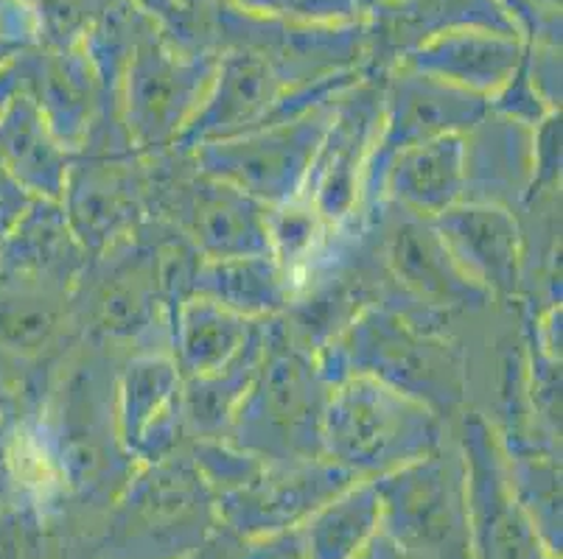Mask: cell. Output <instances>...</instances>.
Segmentation results:
<instances>
[{
  "label": "cell",
  "mask_w": 563,
  "mask_h": 559,
  "mask_svg": "<svg viewBox=\"0 0 563 559\" xmlns=\"http://www.w3.org/2000/svg\"><path fill=\"white\" fill-rule=\"evenodd\" d=\"M536 179V130L485 112L463 132V202L496 204L519 213Z\"/></svg>",
  "instance_id": "cell-17"
},
{
  "label": "cell",
  "mask_w": 563,
  "mask_h": 559,
  "mask_svg": "<svg viewBox=\"0 0 563 559\" xmlns=\"http://www.w3.org/2000/svg\"><path fill=\"white\" fill-rule=\"evenodd\" d=\"M59 204L87 255L104 253L150 222L146 157L137 152L74 154Z\"/></svg>",
  "instance_id": "cell-12"
},
{
  "label": "cell",
  "mask_w": 563,
  "mask_h": 559,
  "mask_svg": "<svg viewBox=\"0 0 563 559\" xmlns=\"http://www.w3.org/2000/svg\"><path fill=\"white\" fill-rule=\"evenodd\" d=\"M40 45L37 18L23 0H0V68L12 56Z\"/></svg>",
  "instance_id": "cell-28"
},
{
  "label": "cell",
  "mask_w": 563,
  "mask_h": 559,
  "mask_svg": "<svg viewBox=\"0 0 563 559\" xmlns=\"http://www.w3.org/2000/svg\"><path fill=\"white\" fill-rule=\"evenodd\" d=\"M331 383L314 353L286 333L284 322L266 320V347L258 372L228 425L230 445L264 465H303L322 456V420Z\"/></svg>",
  "instance_id": "cell-3"
},
{
  "label": "cell",
  "mask_w": 563,
  "mask_h": 559,
  "mask_svg": "<svg viewBox=\"0 0 563 559\" xmlns=\"http://www.w3.org/2000/svg\"><path fill=\"white\" fill-rule=\"evenodd\" d=\"M449 325L376 302L317 353V367L331 387L345 378H373L454 423L471 406V358Z\"/></svg>",
  "instance_id": "cell-1"
},
{
  "label": "cell",
  "mask_w": 563,
  "mask_h": 559,
  "mask_svg": "<svg viewBox=\"0 0 563 559\" xmlns=\"http://www.w3.org/2000/svg\"><path fill=\"white\" fill-rule=\"evenodd\" d=\"M432 222L454 264L494 305H519L525 297V233L514 210L457 202Z\"/></svg>",
  "instance_id": "cell-15"
},
{
  "label": "cell",
  "mask_w": 563,
  "mask_h": 559,
  "mask_svg": "<svg viewBox=\"0 0 563 559\" xmlns=\"http://www.w3.org/2000/svg\"><path fill=\"white\" fill-rule=\"evenodd\" d=\"M18 414L3 409L0 417V512L20 504L25 499L23 473H20V450H18Z\"/></svg>",
  "instance_id": "cell-29"
},
{
  "label": "cell",
  "mask_w": 563,
  "mask_h": 559,
  "mask_svg": "<svg viewBox=\"0 0 563 559\" xmlns=\"http://www.w3.org/2000/svg\"><path fill=\"white\" fill-rule=\"evenodd\" d=\"M291 294V277L273 255H239L199 260L191 297H202L244 320L261 322L284 314Z\"/></svg>",
  "instance_id": "cell-22"
},
{
  "label": "cell",
  "mask_w": 563,
  "mask_h": 559,
  "mask_svg": "<svg viewBox=\"0 0 563 559\" xmlns=\"http://www.w3.org/2000/svg\"><path fill=\"white\" fill-rule=\"evenodd\" d=\"M87 255L63 213V204L48 199H34L32 208L0 241V266L43 277L65 289H76Z\"/></svg>",
  "instance_id": "cell-21"
},
{
  "label": "cell",
  "mask_w": 563,
  "mask_h": 559,
  "mask_svg": "<svg viewBox=\"0 0 563 559\" xmlns=\"http://www.w3.org/2000/svg\"><path fill=\"white\" fill-rule=\"evenodd\" d=\"M336 99V96H334ZM334 99L289 121L213 141L188 152L199 168L233 185L266 208L303 199L306 179L329 130Z\"/></svg>",
  "instance_id": "cell-9"
},
{
  "label": "cell",
  "mask_w": 563,
  "mask_h": 559,
  "mask_svg": "<svg viewBox=\"0 0 563 559\" xmlns=\"http://www.w3.org/2000/svg\"><path fill=\"white\" fill-rule=\"evenodd\" d=\"M286 92H291L286 81L261 54L247 48L219 51L211 90L174 148L194 152L205 143L269 126Z\"/></svg>",
  "instance_id": "cell-16"
},
{
  "label": "cell",
  "mask_w": 563,
  "mask_h": 559,
  "mask_svg": "<svg viewBox=\"0 0 563 559\" xmlns=\"http://www.w3.org/2000/svg\"><path fill=\"white\" fill-rule=\"evenodd\" d=\"M367 40V74H387L409 51L457 29L519 34L501 0H404L362 20ZM521 37V34H519Z\"/></svg>",
  "instance_id": "cell-18"
},
{
  "label": "cell",
  "mask_w": 563,
  "mask_h": 559,
  "mask_svg": "<svg viewBox=\"0 0 563 559\" xmlns=\"http://www.w3.org/2000/svg\"><path fill=\"white\" fill-rule=\"evenodd\" d=\"M118 358L81 338L51 378L32 428L59 484L99 490L121 470H135L115 409Z\"/></svg>",
  "instance_id": "cell-2"
},
{
  "label": "cell",
  "mask_w": 563,
  "mask_h": 559,
  "mask_svg": "<svg viewBox=\"0 0 563 559\" xmlns=\"http://www.w3.org/2000/svg\"><path fill=\"white\" fill-rule=\"evenodd\" d=\"M266 347V320L255 322L247 345L208 376L183 378V417L191 439H222L247 394Z\"/></svg>",
  "instance_id": "cell-24"
},
{
  "label": "cell",
  "mask_w": 563,
  "mask_h": 559,
  "mask_svg": "<svg viewBox=\"0 0 563 559\" xmlns=\"http://www.w3.org/2000/svg\"><path fill=\"white\" fill-rule=\"evenodd\" d=\"M14 85L25 90L70 154L85 146L87 135L104 115V87L85 45L48 48L37 45L7 62Z\"/></svg>",
  "instance_id": "cell-14"
},
{
  "label": "cell",
  "mask_w": 563,
  "mask_h": 559,
  "mask_svg": "<svg viewBox=\"0 0 563 559\" xmlns=\"http://www.w3.org/2000/svg\"><path fill=\"white\" fill-rule=\"evenodd\" d=\"M118 431L135 465L168 459L188 448L183 376L172 353H137L118 361Z\"/></svg>",
  "instance_id": "cell-13"
},
{
  "label": "cell",
  "mask_w": 563,
  "mask_h": 559,
  "mask_svg": "<svg viewBox=\"0 0 563 559\" xmlns=\"http://www.w3.org/2000/svg\"><path fill=\"white\" fill-rule=\"evenodd\" d=\"M438 219L463 202V135H443L396 154L382 179V202Z\"/></svg>",
  "instance_id": "cell-20"
},
{
  "label": "cell",
  "mask_w": 563,
  "mask_h": 559,
  "mask_svg": "<svg viewBox=\"0 0 563 559\" xmlns=\"http://www.w3.org/2000/svg\"><path fill=\"white\" fill-rule=\"evenodd\" d=\"M488 112V101L460 87L393 65L384 74V110L378 141L362 182L360 213L382 202V179L393 157L418 143L443 135H463Z\"/></svg>",
  "instance_id": "cell-10"
},
{
  "label": "cell",
  "mask_w": 563,
  "mask_h": 559,
  "mask_svg": "<svg viewBox=\"0 0 563 559\" xmlns=\"http://www.w3.org/2000/svg\"><path fill=\"white\" fill-rule=\"evenodd\" d=\"M219 54L188 48L150 23L137 34L121 79V121L141 157L180 141L217 76Z\"/></svg>",
  "instance_id": "cell-7"
},
{
  "label": "cell",
  "mask_w": 563,
  "mask_h": 559,
  "mask_svg": "<svg viewBox=\"0 0 563 559\" xmlns=\"http://www.w3.org/2000/svg\"><path fill=\"white\" fill-rule=\"evenodd\" d=\"M382 521V499L376 479H365L334 495L329 506L311 523V554L314 559H347L371 540L373 526Z\"/></svg>",
  "instance_id": "cell-25"
},
{
  "label": "cell",
  "mask_w": 563,
  "mask_h": 559,
  "mask_svg": "<svg viewBox=\"0 0 563 559\" xmlns=\"http://www.w3.org/2000/svg\"><path fill=\"white\" fill-rule=\"evenodd\" d=\"M384 110V74H365L331 107L329 130L306 179L303 199L331 227L356 219L367 163L376 148Z\"/></svg>",
  "instance_id": "cell-11"
},
{
  "label": "cell",
  "mask_w": 563,
  "mask_h": 559,
  "mask_svg": "<svg viewBox=\"0 0 563 559\" xmlns=\"http://www.w3.org/2000/svg\"><path fill=\"white\" fill-rule=\"evenodd\" d=\"M230 7L255 18L286 23H360L356 0H228Z\"/></svg>",
  "instance_id": "cell-27"
},
{
  "label": "cell",
  "mask_w": 563,
  "mask_h": 559,
  "mask_svg": "<svg viewBox=\"0 0 563 559\" xmlns=\"http://www.w3.org/2000/svg\"><path fill=\"white\" fill-rule=\"evenodd\" d=\"M255 322L202 297L183 302L168 322V353L183 378L208 376L247 345Z\"/></svg>",
  "instance_id": "cell-23"
},
{
  "label": "cell",
  "mask_w": 563,
  "mask_h": 559,
  "mask_svg": "<svg viewBox=\"0 0 563 559\" xmlns=\"http://www.w3.org/2000/svg\"><path fill=\"white\" fill-rule=\"evenodd\" d=\"M74 308L81 338L104 347L118 361L137 353H168L155 222L87 260L74 289Z\"/></svg>",
  "instance_id": "cell-4"
},
{
  "label": "cell",
  "mask_w": 563,
  "mask_h": 559,
  "mask_svg": "<svg viewBox=\"0 0 563 559\" xmlns=\"http://www.w3.org/2000/svg\"><path fill=\"white\" fill-rule=\"evenodd\" d=\"M525 37L508 31L457 29L427 40L398 65L490 101L525 62Z\"/></svg>",
  "instance_id": "cell-19"
},
{
  "label": "cell",
  "mask_w": 563,
  "mask_h": 559,
  "mask_svg": "<svg viewBox=\"0 0 563 559\" xmlns=\"http://www.w3.org/2000/svg\"><path fill=\"white\" fill-rule=\"evenodd\" d=\"M3 409L7 406H3V398H0V417H3Z\"/></svg>",
  "instance_id": "cell-32"
},
{
  "label": "cell",
  "mask_w": 563,
  "mask_h": 559,
  "mask_svg": "<svg viewBox=\"0 0 563 559\" xmlns=\"http://www.w3.org/2000/svg\"><path fill=\"white\" fill-rule=\"evenodd\" d=\"M356 219L371 235L373 253L390 280L396 305L443 322L479 314L494 305V300L454 264L432 219L409 213L387 199Z\"/></svg>",
  "instance_id": "cell-8"
},
{
  "label": "cell",
  "mask_w": 563,
  "mask_h": 559,
  "mask_svg": "<svg viewBox=\"0 0 563 559\" xmlns=\"http://www.w3.org/2000/svg\"><path fill=\"white\" fill-rule=\"evenodd\" d=\"M452 423L373 378L334 383L322 420V456L356 479H382L438 450Z\"/></svg>",
  "instance_id": "cell-5"
},
{
  "label": "cell",
  "mask_w": 563,
  "mask_h": 559,
  "mask_svg": "<svg viewBox=\"0 0 563 559\" xmlns=\"http://www.w3.org/2000/svg\"><path fill=\"white\" fill-rule=\"evenodd\" d=\"M213 0H180V7H186L188 12H202V9L211 7Z\"/></svg>",
  "instance_id": "cell-31"
},
{
  "label": "cell",
  "mask_w": 563,
  "mask_h": 559,
  "mask_svg": "<svg viewBox=\"0 0 563 559\" xmlns=\"http://www.w3.org/2000/svg\"><path fill=\"white\" fill-rule=\"evenodd\" d=\"M266 227H269V255L284 266L286 275L291 277V286L334 233V227L322 222L320 213L306 199L266 210Z\"/></svg>",
  "instance_id": "cell-26"
},
{
  "label": "cell",
  "mask_w": 563,
  "mask_h": 559,
  "mask_svg": "<svg viewBox=\"0 0 563 559\" xmlns=\"http://www.w3.org/2000/svg\"><path fill=\"white\" fill-rule=\"evenodd\" d=\"M34 197L25 191L23 185L7 171V166L0 163V241L12 233L14 224L25 215V210L32 208Z\"/></svg>",
  "instance_id": "cell-30"
},
{
  "label": "cell",
  "mask_w": 563,
  "mask_h": 559,
  "mask_svg": "<svg viewBox=\"0 0 563 559\" xmlns=\"http://www.w3.org/2000/svg\"><path fill=\"white\" fill-rule=\"evenodd\" d=\"M266 204L205 174L188 152L146 157V213L166 224L202 258L269 255Z\"/></svg>",
  "instance_id": "cell-6"
}]
</instances>
